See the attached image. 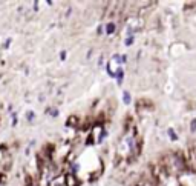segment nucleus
I'll return each mask as SVG.
<instances>
[{
    "label": "nucleus",
    "instance_id": "f257e3e1",
    "mask_svg": "<svg viewBox=\"0 0 196 186\" xmlns=\"http://www.w3.org/2000/svg\"><path fill=\"white\" fill-rule=\"evenodd\" d=\"M66 186H78V178L75 175H67L66 177Z\"/></svg>",
    "mask_w": 196,
    "mask_h": 186
},
{
    "label": "nucleus",
    "instance_id": "f03ea898",
    "mask_svg": "<svg viewBox=\"0 0 196 186\" xmlns=\"http://www.w3.org/2000/svg\"><path fill=\"white\" fill-rule=\"evenodd\" d=\"M64 181H66V178H63V177H58V178H55V180H52L51 183H49V186H61Z\"/></svg>",
    "mask_w": 196,
    "mask_h": 186
},
{
    "label": "nucleus",
    "instance_id": "7ed1b4c3",
    "mask_svg": "<svg viewBox=\"0 0 196 186\" xmlns=\"http://www.w3.org/2000/svg\"><path fill=\"white\" fill-rule=\"evenodd\" d=\"M106 32L107 34H113L115 32V23H107V26H106Z\"/></svg>",
    "mask_w": 196,
    "mask_h": 186
},
{
    "label": "nucleus",
    "instance_id": "20e7f679",
    "mask_svg": "<svg viewBox=\"0 0 196 186\" xmlns=\"http://www.w3.org/2000/svg\"><path fill=\"white\" fill-rule=\"evenodd\" d=\"M122 77H124V73H122V69H121V68H118V73H116V80H118V85H121Z\"/></svg>",
    "mask_w": 196,
    "mask_h": 186
},
{
    "label": "nucleus",
    "instance_id": "39448f33",
    "mask_svg": "<svg viewBox=\"0 0 196 186\" xmlns=\"http://www.w3.org/2000/svg\"><path fill=\"white\" fill-rule=\"evenodd\" d=\"M122 100H124V103H126V105H129V103H130V94H129L127 91L122 92Z\"/></svg>",
    "mask_w": 196,
    "mask_h": 186
},
{
    "label": "nucleus",
    "instance_id": "423d86ee",
    "mask_svg": "<svg viewBox=\"0 0 196 186\" xmlns=\"http://www.w3.org/2000/svg\"><path fill=\"white\" fill-rule=\"evenodd\" d=\"M34 119H35V112H34V111H28V112H26V120H28V122H32Z\"/></svg>",
    "mask_w": 196,
    "mask_h": 186
},
{
    "label": "nucleus",
    "instance_id": "0eeeda50",
    "mask_svg": "<svg viewBox=\"0 0 196 186\" xmlns=\"http://www.w3.org/2000/svg\"><path fill=\"white\" fill-rule=\"evenodd\" d=\"M47 114H51V115H54V117H57V115H58V111L57 109H47Z\"/></svg>",
    "mask_w": 196,
    "mask_h": 186
},
{
    "label": "nucleus",
    "instance_id": "6e6552de",
    "mask_svg": "<svg viewBox=\"0 0 196 186\" xmlns=\"http://www.w3.org/2000/svg\"><path fill=\"white\" fill-rule=\"evenodd\" d=\"M168 134H170V137H172V138H173V140H175V138H176V135H175V132H173V131H172V129L168 131Z\"/></svg>",
    "mask_w": 196,
    "mask_h": 186
},
{
    "label": "nucleus",
    "instance_id": "1a4fd4ad",
    "mask_svg": "<svg viewBox=\"0 0 196 186\" xmlns=\"http://www.w3.org/2000/svg\"><path fill=\"white\" fill-rule=\"evenodd\" d=\"M132 42H133V39H132V37H129V39L126 40V45L129 46V45H132Z\"/></svg>",
    "mask_w": 196,
    "mask_h": 186
},
{
    "label": "nucleus",
    "instance_id": "9d476101",
    "mask_svg": "<svg viewBox=\"0 0 196 186\" xmlns=\"http://www.w3.org/2000/svg\"><path fill=\"white\" fill-rule=\"evenodd\" d=\"M60 59H61V60H64V59H66V52H64V51L60 54Z\"/></svg>",
    "mask_w": 196,
    "mask_h": 186
},
{
    "label": "nucleus",
    "instance_id": "9b49d317",
    "mask_svg": "<svg viewBox=\"0 0 196 186\" xmlns=\"http://www.w3.org/2000/svg\"><path fill=\"white\" fill-rule=\"evenodd\" d=\"M191 129H193V131L196 129V120H193V123H191Z\"/></svg>",
    "mask_w": 196,
    "mask_h": 186
}]
</instances>
